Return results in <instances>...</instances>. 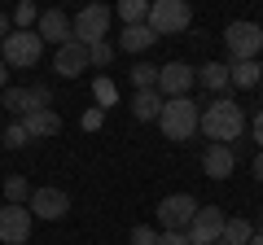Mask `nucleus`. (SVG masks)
<instances>
[{
    "label": "nucleus",
    "mask_w": 263,
    "mask_h": 245,
    "mask_svg": "<svg viewBox=\"0 0 263 245\" xmlns=\"http://www.w3.org/2000/svg\"><path fill=\"white\" fill-rule=\"evenodd\" d=\"M202 132L211 136V145H233V140H241V132H246L241 105H237L233 96H215V101L202 110Z\"/></svg>",
    "instance_id": "nucleus-1"
},
{
    "label": "nucleus",
    "mask_w": 263,
    "mask_h": 245,
    "mask_svg": "<svg viewBox=\"0 0 263 245\" xmlns=\"http://www.w3.org/2000/svg\"><path fill=\"white\" fill-rule=\"evenodd\" d=\"M158 127H162V136H167V140L184 145V140H193L197 127H202V110H197V101H189V96H176V101L162 105Z\"/></svg>",
    "instance_id": "nucleus-2"
},
{
    "label": "nucleus",
    "mask_w": 263,
    "mask_h": 245,
    "mask_svg": "<svg viewBox=\"0 0 263 245\" xmlns=\"http://www.w3.org/2000/svg\"><path fill=\"white\" fill-rule=\"evenodd\" d=\"M40 57H44V39H40L35 31H18L13 27V35L0 44V62H5L9 70H31Z\"/></svg>",
    "instance_id": "nucleus-3"
},
{
    "label": "nucleus",
    "mask_w": 263,
    "mask_h": 245,
    "mask_svg": "<svg viewBox=\"0 0 263 245\" xmlns=\"http://www.w3.org/2000/svg\"><path fill=\"white\" fill-rule=\"evenodd\" d=\"M224 48L233 62H259L263 57V27L259 22H228Z\"/></svg>",
    "instance_id": "nucleus-4"
},
{
    "label": "nucleus",
    "mask_w": 263,
    "mask_h": 245,
    "mask_svg": "<svg viewBox=\"0 0 263 245\" xmlns=\"http://www.w3.org/2000/svg\"><path fill=\"white\" fill-rule=\"evenodd\" d=\"M193 22V9L184 0H154L149 5V31L154 35H180Z\"/></svg>",
    "instance_id": "nucleus-5"
},
{
    "label": "nucleus",
    "mask_w": 263,
    "mask_h": 245,
    "mask_svg": "<svg viewBox=\"0 0 263 245\" xmlns=\"http://www.w3.org/2000/svg\"><path fill=\"white\" fill-rule=\"evenodd\" d=\"M224 223H228V215L219 206H197L184 236H189V245H219L224 241Z\"/></svg>",
    "instance_id": "nucleus-6"
},
{
    "label": "nucleus",
    "mask_w": 263,
    "mask_h": 245,
    "mask_svg": "<svg viewBox=\"0 0 263 245\" xmlns=\"http://www.w3.org/2000/svg\"><path fill=\"white\" fill-rule=\"evenodd\" d=\"M70 27H75V39L79 44H101L105 39V31H110V9L105 5H84V9L70 18Z\"/></svg>",
    "instance_id": "nucleus-7"
},
{
    "label": "nucleus",
    "mask_w": 263,
    "mask_h": 245,
    "mask_svg": "<svg viewBox=\"0 0 263 245\" xmlns=\"http://www.w3.org/2000/svg\"><path fill=\"white\" fill-rule=\"evenodd\" d=\"M193 215H197V201L189 197V193H171V197L158 201V223H162V232H189Z\"/></svg>",
    "instance_id": "nucleus-8"
},
{
    "label": "nucleus",
    "mask_w": 263,
    "mask_h": 245,
    "mask_svg": "<svg viewBox=\"0 0 263 245\" xmlns=\"http://www.w3.org/2000/svg\"><path fill=\"white\" fill-rule=\"evenodd\" d=\"M31 228H35V215H31V206H0V241L5 245H27Z\"/></svg>",
    "instance_id": "nucleus-9"
},
{
    "label": "nucleus",
    "mask_w": 263,
    "mask_h": 245,
    "mask_svg": "<svg viewBox=\"0 0 263 245\" xmlns=\"http://www.w3.org/2000/svg\"><path fill=\"white\" fill-rule=\"evenodd\" d=\"M197 84V70L184 66V62H167V66L158 70V92L167 96V101H176V96H189V88Z\"/></svg>",
    "instance_id": "nucleus-10"
},
{
    "label": "nucleus",
    "mask_w": 263,
    "mask_h": 245,
    "mask_svg": "<svg viewBox=\"0 0 263 245\" xmlns=\"http://www.w3.org/2000/svg\"><path fill=\"white\" fill-rule=\"evenodd\" d=\"M31 215L57 223V219L70 215V197H66L62 189H53V184H48V189H35V193H31Z\"/></svg>",
    "instance_id": "nucleus-11"
},
{
    "label": "nucleus",
    "mask_w": 263,
    "mask_h": 245,
    "mask_svg": "<svg viewBox=\"0 0 263 245\" xmlns=\"http://www.w3.org/2000/svg\"><path fill=\"white\" fill-rule=\"evenodd\" d=\"M35 35L44 39V44H70V39H75V27H70V18H66L62 9H44L40 13V27H35Z\"/></svg>",
    "instance_id": "nucleus-12"
},
{
    "label": "nucleus",
    "mask_w": 263,
    "mask_h": 245,
    "mask_svg": "<svg viewBox=\"0 0 263 245\" xmlns=\"http://www.w3.org/2000/svg\"><path fill=\"white\" fill-rule=\"evenodd\" d=\"M53 70H57L62 79L84 75V70H88V44H79V39L62 44V48H57V57H53Z\"/></svg>",
    "instance_id": "nucleus-13"
},
{
    "label": "nucleus",
    "mask_w": 263,
    "mask_h": 245,
    "mask_svg": "<svg viewBox=\"0 0 263 245\" xmlns=\"http://www.w3.org/2000/svg\"><path fill=\"white\" fill-rule=\"evenodd\" d=\"M237 167V149L233 145H206V153H202V171H206L211 179H228Z\"/></svg>",
    "instance_id": "nucleus-14"
},
{
    "label": "nucleus",
    "mask_w": 263,
    "mask_h": 245,
    "mask_svg": "<svg viewBox=\"0 0 263 245\" xmlns=\"http://www.w3.org/2000/svg\"><path fill=\"white\" fill-rule=\"evenodd\" d=\"M162 105H167V96H162L158 88H149V92H132V118L158 122L162 118Z\"/></svg>",
    "instance_id": "nucleus-15"
},
{
    "label": "nucleus",
    "mask_w": 263,
    "mask_h": 245,
    "mask_svg": "<svg viewBox=\"0 0 263 245\" xmlns=\"http://www.w3.org/2000/svg\"><path fill=\"white\" fill-rule=\"evenodd\" d=\"M18 122L27 127V140H48V136L62 132V118H57L53 110H35V114H27V118H18Z\"/></svg>",
    "instance_id": "nucleus-16"
},
{
    "label": "nucleus",
    "mask_w": 263,
    "mask_h": 245,
    "mask_svg": "<svg viewBox=\"0 0 263 245\" xmlns=\"http://www.w3.org/2000/svg\"><path fill=\"white\" fill-rule=\"evenodd\" d=\"M158 44V35L149 31V22H141V27H123V35H119V53H145V48H154Z\"/></svg>",
    "instance_id": "nucleus-17"
},
{
    "label": "nucleus",
    "mask_w": 263,
    "mask_h": 245,
    "mask_svg": "<svg viewBox=\"0 0 263 245\" xmlns=\"http://www.w3.org/2000/svg\"><path fill=\"white\" fill-rule=\"evenodd\" d=\"M0 105L13 114V122L27 118V114H35V96H31V88H5V92H0Z\"/></svg>",
    "instance_id": "nucleus-18"
},
{
    "label": "nucleus",
    "mask_w": 263,
    "mask_h": 245,
    "mask_svg": "<svg viewBox=\"0 0 263 245\" xmlns=\"http://www.w3.org/2000/svg\"><path fill=\"white\" fill-rule=\"evenodd\" d=\"M228 79L237 88H259L263 84V62H233L228 66Z\"/></svg>",
    "instance_id": "nucleus-19"
},
{
    "label": "nucleus",
    "mask_w": 263,
    "mask_h": 245,
    "mask_svg": "<svg viewBox=\"0 0 263 245\" xmlns=\"http://www.w3.org/2000/svg\"><path fill=\"white\" fill-rule=\"evenodd\" d=\"M197 79H202V88H206V92H215V96H224V88L233 84V79H228V66H224V62H206Z\"/></svg>",
    "instance_id": "nucleus-20"
},
{
    "label": "nucleus",
    "mask_w": 263,
    "mask_h": 245,
    "mask_svg": "<svg viewBox=\"0 0 263 245\" xmlns=\"http://www.w3.org/2000/svg\"><path fill=\"white\" fill-rule=\"evenodd\" d=\"M158 70L162 66H154V62H136V66H132V88H136V92L158 88Z\"/></svg>",
    "instance_id": "nucleus-21"
},
{
    "label": "nucleus",
    "mask_w": 263,
    "mask_h": 245,
    "mask_svg": "<svg viewBox=\"0 0 263 245\" xmlns=\"http://www.w3.org/2000/svg\"><path fill=\"white\" fill-rule=\"evenodd\" d=\"M31 193H35V189L27 184V175H9V179H5V201H9V206H27Z\"/></svg>",
    "instance_id": "nucleus-22"
},
{
    "label": "nucleus",
    "mask_w": 263,
    "mask_h": 245,
    "mask_svg": "<svg viewBox=\"0 0 263 245\" xmlns=\"http://www.w3.org/2000/svg\"><path fill=\"white\" fill-rule=\"evenodd\" d=\"M250 236H254L250 219H228L224 223V245H250Z\"/></svg>",
    "instance_id": "nucleus-23"
},
{
    "label": "nucleus",
    "mask_w": 263,
    "mask_h": 245,
    "mask_svg": "<svg viewBox=\"0 0 263 245\" xmlns=\"http://www.w3.org/2000/svg\"><path fill=\"white\" fill-rule=\"evenodd\" d=\"M119 18L127 27H141V22H149V5L145 0H119Z\"/></svg>",
    "instance_id": "nucleus-24"
},
{
    "label": "nucleus",
    "mask_w": 263,
    "mask_h": 245,
    "mask_svg": "<svg viewBox=\"0 0 263 245\" xmlns=\"http://www.w3.org/2000/svg\"><path fill=\"white\" fill-rule=\"evenodd\" d=\"M40 13H44V9H35L31 0H22L18 9H13V22H18V31H35V27H40Z\"/></svg>",
    "instance_id": "nucleus-25"
},
{
    "label": "nucleus",
    "mask_w": 263,
    "mask_h": 245,
    "mask_svg": "<svg viewBox=\"0 0 263 245\" xmlns=\"http://www.w3.org/2000/svg\"><path fill=\"white\" fill-rule=\"evenodd\" d=\"M0 145H5V149H27V127H22V122H9V127H5V132H0Z\"/></svg>",
    "instance_id": "nucleus-26"
},
{
    "label": "nucleus",
    "mask_w": 263,
    "mask_h": 245,
    "mask_svg": "<svg viewBox=\"0 0 263 245\" xmlns=\"http://www.w3.org/2000/svg\"><path fill=\"white\" fill-rule=\"evenodd\" d=\"M114 53H119V48L101 39V44H92V48H88V66H110V62H114Z\"/></svg>",
    "instance_id": "nucleus-27"
},
{
    "label": "nucleus",
    "mask_w": 263,
    "mask_h": 245,
    "mask_svg": "<svg viewBox=\"0 0 263 245\" xmlns=\"http://www.w3.org/2000/svg\"><path fill=\"white\" fill-rule=\"evenodd\" d=\"M31 96H35V110H53V88L48 84H31Z\"/></svg>",
    "instance_id": "nucleus-28"
},
{
    "label": "nucleus",
    "mask_w": 263,
    "mask_h": 245,
    "mask_svg": "<svg viewBox=\"0 0 263 245\" xmlns=\"http://www.w3.org/2000/svg\"><path fill=\"white\" fill-rule=\"evenodd\" d=\"M132 245H158V228H132Z\"/></svg>",
    "instance_id": "nucleus-29"
},
{
    "label": "nucleus",
    "mask_w": 263,
    "mask_h": 245,
    "mask_svg": "<svg viewBox=\"0 0 263 245\" xmlns=\"http://www.w3.org/2000/svg\"><path fill=\"white\" fill-rule=\"evenodd\" d=\"M250 136H254V145H259V153H263V110L254 114V122H250Z\"/></svg>",
    "instance_id": "nucleus-30"
},
{
    "label": "nucleus",
    "mask_w": 263,
    "mask_h": 245,
    "mask_svg": "<svg viewBox=\"0 0 263 245\" xmlns=\"http://www.w3.org/2000/svg\"><path fill=\"white\" fill-rule=\"evenodd\" d=\"M158 245H189L184 232H158Z\"/></svg>",
    "instance_id": "nucleus-31"
},
{
    "label": "nucleus",
    "mask_w": 263,
    "mask_h": 245,
    "mask_svg": "<svg viewBox=\"0 0 263 245\" xmlns=\"http://www.w3.org/2000/svg\"><path fill=\"white\" fill-rule=\"evenodd\" d=\"M101 122H105V110H88L84 114V127H101Z\"/></svg>",
    "instance_id": "nucleus-32"
},
{
    "label": "nucleus",
    "mask_w": 263,
    "mask_h": 245,
    "mask_svg": "<svg viewBox=\"0 0 263 245\" xmlns=\"http://www.w3.org/2000/svg\"><path fill=\"white\" fill-rule=\"evenodd\" d=\"M9 35H13V18H5V13H0V44H5Z\"/></svg>",
    "instance_id": "nucleus-33"
},
{
    "label": "nucleus",
    "mask_w": 263,
    "mask_h": 245,
    "mask_svg": "<svg viewBox=\"0 0 263 245\" xmlns=\"http://www.w3.org/2000/svg\"><path fill=\"white\" fill-rule=\"evenodd\" d=\"M97 96H101V101L110 105V101H114V84H97Z\"/></svg>",
    "instance_id": "nucleus-34"
},
{
    "label": "nucleus",
    "mask_w": 263,
    "mask_h": 245,
    "mask_svg": "<svg viewBox=\"0 0 263 245\" xmlns=\"http://www.w3.org/2000/svg\"><path fill=\"white\" fill-rule=\"evenodd\" d=\"M250 171H254V179H263V153H254V162H250Z\"/></svg>",
    "instance_id": "nucleus-35"
},
{
    "label": "nucleus",
    "mask_w": 263,
    "mask_h": 245,
    "mask_svg": "<svg viewBox=\"0 0 263 245\" xmlns=\"http://www.w3.org/2000/svg\"><path fill=\"white\" fill-rule=\"evenodd\" d=\"M5 88H9V66L0 62V92H5Z\"/></svg>",
    "instance_id": "nucleus-36"
},
{
    "label": "nucleus",
    "mask_w": 263,
    "mask_h": 245,
    "mask_svg": "<svg viewBox=\"0 0 263 245\" xmlns=\"http://www.w3.org/2000/svg\"><path fill=\"white\" fill-rule=\"evenodd\" d=\"M250 245H263V232H254V236H250Z\"/></svg>",
    "instance_id": "nucleus-37"
},
{
    "label": "nucleus",
    "mask_w": 263,
    "mask_h": 245,
    "mask_svg": "<svg viewBox=\"0 0 263 245\" xmlns=\"http://www.w3.org/2000/svg\"><path fill=\"white\" fill-rule=\"evenodd\" d=\"M259 232H263V210H259Z\"/></svg>",
    "instance_id": "nucleus-38"
},
{
    "label": "nucleus",
    "mask_w": 263,
    "mask_h": 245,
    "mask_svg": "<svg viewBox=\"0 0 263 245\" xmlns=\"http://www.w3.org/2000/svg\"><path fill=\"white\" fill-rule=\"evenodd\" d=\"M0 153H5V145H0Z\"/></svg>",
    "instance_id": "nucleus-39"
},
{
    "label": "nucleus",
    "mask_w": 263,
    "mask_h": 245,
    "mask_svg": "<svg viewBox=\"0 0 263 245\" xmlns=\"http://www.w3.org/2000/svg\"><path fill=\"white\" fill-rule=\"evenodd\" d=\"M219 245H224V241H219Z\"/></svg>",
    "instance_id": "nucleus-40"
},
{
    "label": "nucleus",
    "mask_w": 263,
    "mask_h": 245,
    "mask_svg": "<svg viewBox=\"0 0 263 245\" xmlns=\"http://www.w3.org/2000/svg\"><path fill=\"white\" fill-rule=\"evenodd\" d=\"M259 88H263V84H259Z\"/></svg>",
    "instance_id": "nucleus-41"
}]
</instances>
